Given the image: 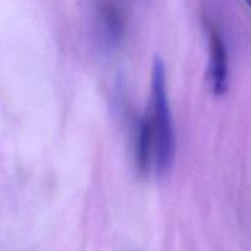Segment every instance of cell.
<instances>
[{
  "label": "cell",
  "mask_w": 251,
  "mask_h": 251,
  "mask_svg": "<svg viewBox=\"0 0 251 251\" xmlns=\"http://www.w3.org/2000/svg\"><path fill=\"white\" fill-rule=\"evenodd\" d=\"M176 136L167 92L163 61L156 58L152 68L151 108L141 123L137 142V161L144 171L153 168L163 176L173 164Z\"/></svg>",
  "instance_id": "6da1fadb"
},
{
  "label": "cell",
  "mask_w": 251,
  "mask_h": 251,
  "mask_svg": "<svg viewBox=\"0 0 251 251\" xmlns=\"http://www.w3.org/2000/svg\"><path fill=\"white\" fill-rule=\"evenodd\" d=\"M210 83L215 95H223L228 85V56L223 39L215 27L210 28Z\"/></svg>",
  "instance_id": "7a4b0ae2"
}]
</instances>
